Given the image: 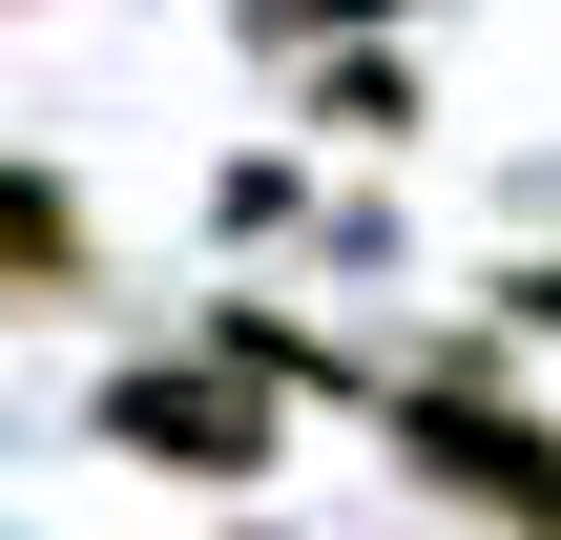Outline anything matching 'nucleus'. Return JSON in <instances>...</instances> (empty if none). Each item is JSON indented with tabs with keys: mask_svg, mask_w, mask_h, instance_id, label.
Segmentation results:
<instances>
[{
	"mask_svg": "<svg viewBox=\"0 0 561 540\" xmlns=\"http://www.w3.org/2000/svg\"><path fill=\"white\" fill-rule=\"evenodd\" d=\"M416 479H437V499H479V520H520V540H561V437H541V416L416 395Z\"/></svg>",
	"mask_w": 561,
	"mask_h": 540,
	"instance_id": "1",
	"label": "nucleus"
},
{
	"mask_svg": "<svg viewBox=\"0 0 561 540\" xmlns=\"http://www.w3.org/2000/svg\"><path fill=\"white\" fill-rule=\"evenodd\" d=\"M125 437H146L167 479H250V458H271V416H250V354L208 333V375H125Z\"/></svg>",
	"mask_w": 561,
	"mask_h": 540,
	"instance_id": "2",
	"label": "nucleus"
}]
</instances>
